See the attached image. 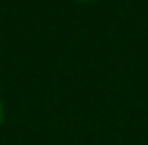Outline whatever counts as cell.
Here are the masks:
<instances>
[{
    "label": "cell",
    "mask_w": 148,
    "mask_h": 145,
    "mask_svg": "<svg viewBox=\"0 0 148 145\" xmlns=\"http://www.w3.org/2000/svg\"><path fill=\"white\" fill-rule=\"evenodd\" d=\"M0 121H3V102H0Z\"/></svg>",
    "instance_id": "cell-1"
}]
</instances>
